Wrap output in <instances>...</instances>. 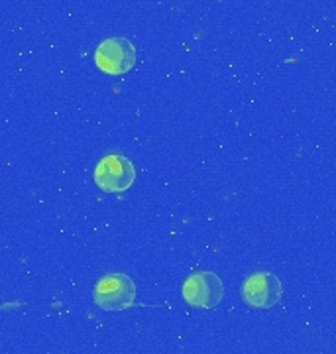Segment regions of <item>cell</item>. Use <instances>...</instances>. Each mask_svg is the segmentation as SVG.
Returning a JSON list of instances; mask_svg holds the SVG:
<instances>
[{
	"label": "cell",
	"instance_id": "6da1fadb",
	"mask_svg": "<svg viewBox=\"0 0 336 354\" xmlns=\"http://www.w3.org/2000/svg\"><path fill=\"white\" fill-rule=\"evenodd\" d=\"M93 299L102 311H124L136 301V286L126 274H109L95 286Z\"/></svg>",
	"mask_w": 336,
	"mask_h": 354
},
{
	"label": "cell",
	"instance_id": "7a4b0ae2",
	"mask_svg": "<svg viewBox=\"0 0 336 354\" xmlns=\"http://www.w3.org/2000/svg\"><path fill=\"white\" fill-rule=\"evenodd\" d=\"M93 177H95L97 187L104 193H122L134 185L136 167L124 156L109 153L97 164Z\"/></svg>",
	"mask_w": 336,
	"mask_h": 354
},
{
	"label": "cell",
	"instance_id": "3957f363",
	"mask_svg": "<svg viewBox=\"0 0 336 354\" xmlns=\"http://www.w3.org/2000/svg\"><path fill=\"white\" fill-rule=\"evenodd\" d=\"M95 65L106 75H124L136 65V48L126 38L104 39L95 50Z\"/></svg>",
	"mask_w": 336,
	"mask_h": 354
},
{
	"label": "cell",
	"instance_id": "277c9868",
	"mask_svg": "<svg viewBox=\"0 0 336 354\" xmlns=\"http://www.w3.org/2000/svg\"><path fill=\"white\" fill-rule=\"evenodd\" d=\"M223 297L224 286L214 272H197L183 283V299L197 309H212Z\"/></svg>",
	"mask_w": 336,
	"mask_h": 354
},
{
	"label": "cell",
	"instance_id": "5b68a950",
	"mask_svg": "<svg viewBox=\"0 0 336 354\" xmlns=\"http://www.w3.org/2000/svg\"><path fill=\"white\" fill-rule=\"evenodd\" d=\"M283 286L272 272H258L250 276L242 286V297L254 309H272L279 304Z\"/></svg>",
	"mask_w": 336,
	"mask_h": 354
}]
</instances>
